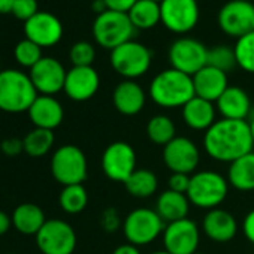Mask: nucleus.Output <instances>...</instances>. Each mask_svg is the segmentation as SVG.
I'll return each instance as SVG.
<instances>
[{"instance_id": "nucleus-7", "label": "nucleus", "mask_w": 254, "mask_h": 254, "mask_svg": "<svg viewBox=\"0 0 254 254\" xmlns=\"http://www.w3.org/2000/svg\"><path fill=\"white\" fill-rule=\"evenodd\" d=\"M166 223L150 208H138L127 214L123 221V232L127 242L132 245H148L163 233Z\"/></svg>"}, {"instance_id": "nucleus-25", "label": "nucleus", "mask_w": 254, "mask_h": 254, "mask_svg": "<svg viewBox=\"0 0 254 254\" xmlns=\"http://www.w3.org/2000/svg\"><path fill=\"white\" fill-rule=\"evenodd\" d=\"M189 209H190V200L187 194L177 193L172 190H166L160 193L156 202V212L162 217V220L166 224L187 218Z\"/></svg>"}, {"instance_id": "nucleus-11", "label": "nucleus", "mask_w": 254, "mask_h": 254, "mask_svg": "<svg viewBox=\"0 0 254 254\" xmlns=\"http://www.w3.org/2000/svg\"><path fill=\"white\" fill-rule=\"evenodd\" d=\"M217 23L223 33L239 39L254 30V3L248 0H229L218 11Z\"/></svg>"}, {"instance_id": "nucleus-27", "label": "nucleus", "mask_w": 254, "mask_h": 254, "mask_svg": "<svg viewBox=\"0 0 254 254\" xmlns=\"http://www.w3.org/2000/svg\"><path fill=\"white\" fill-rule=\"evenodd\" d=\"M227 181L236 190H254V153H248L232 162L227 172Z\"/></svg>"}, {"instance_id": "nucleus-35", "label": "nucleus", "mask_w": 254, "mask_h": 254, "mask_svg": "<svg viewBox=\"0 0 254 254\" xmlns=\"http://www.w3.org/2000/svg\"><path fill=\"white\" fill-rule=\"evenodd\" d=\"M208 66H212L226 73L230 72L235 66H238L235 50L224 45H218L208 50Z\"/></svg>"}, {"instance_id": "nucleus-18", "label": "nucleus", "mask_w": 254, "mask_h": 254, "mask_svg": "<svg viewBox=\"0 0 254 254\" xmlns=\"http://www.w3.org/2000/svg\"><path fill=\"white\" fill-rule=\"evenodd\" d=\"M100 85V76L93 66H73L67 70L63 91L75 102L91 99Z\"/></svg>"}, {"instance_id": "nucleus-3", "label": "nucleus", "mask_w": 254, "mask_h": 254, "mask_svg": "<svg viewBox=\"0 0 254 254\" xmlns=\"http://www.w3.org/2000/svg\"><path fill=\"white\" fill-rule=\"evenodd\" d=\"M39 93L30 76L17 69L0 72V109L9 114L27 112Z\"/></svg>"}, {"instance_id": "nucleus-43", "label": "nucleus", "mask_w": 254, "mask_h": 254, "mask_svg": "<svg viewBox=\"0 0 254 254\" xmlns=\"http://www.w3.org/2000/svg\"><path fill=\"white\" fill-rule=\"evenodd\" d=\"M12 226V217L8 215L5 211H0V236L5 235Z\"/></svg>"}, {"instance_id": "nucleus-48", "label": "nucleus", "mask_w": 254, "mask_h": 254, "mask_svg": "<svg viewBox=\"0 0 254 254\" xmlns=\"http://www.w3.org/2000/svg\"><path fill=\"white\" fill-rule=\"evenodd\" d=\"M150 254H171V253H168L166 250H163V251H154V253H150Z\"/></svg>"}, {"instance_id": "nucleus-26", "label": "nucleus", "mask_w": 254, "mask_h": 254, "mask_svg": "<svg viewBox=\"0 0 254 254\" xmlns=\"http://www.w3.org/2000/svg\"><path fill=\"white\" fill-rule=\"evenodd\" d=\"M12 226L23 235H38L45 224V212L36 203H21L12 212Z\"/></svg>"}, {"instance_id": "nucleus-1", "label": "nucleus", "mask_w": 254, "mask_h": 254, "mask_svg": "<svg viewBox=\"0 0 254 254\" xmlns=\"http://www.w3.org/2000/svg\"><path fill=\"white\" fill-rule=\"evenodd\" d=\"M203 145L208 156L217 162L232 163L253 151L250 124L245 120H217L205 132Z\"/></svg>"}, {"instance_id": "nucleus-40", "label": "nucleus", "mask_w": 254, "mask_h": 254, "mask_svg": "<svg viewBox=\"0 0 254 254\" xmlns=\"http://www.w3.org/2000/svg\"><path fill=\"white\" fill-rule=\"evenodd\" d=\"M0 150L2 153L8 157H17L20 153L24 151V144H23V139H18V138H6L2 141L0 144Z\"/></svg>"}, {"instance_id": "nucleus-30", "label": "nucleus", "mask_w": 254, "mask_h": 254, "mask_svg": "<svg viewBox=\"0 0 254 254\" xmlns=\"http://www.w3.org/2000/svg\"><path fill=\"white\" fill-rule=\"evenodd\" d=\"M54 141L56 138H54L53 130L35 127V129L30 130L23 139L24 153L30 157H44L53 148Z\"/></svg>"}, {"instance_id": "nucleus-33", "label": "nucleus", "mask_w": 254, "mask_h": 254, "mask_svg": "<svg viewBox=\"0 0 254 254\" xmlns=\"http://www.w3.org/2000/svg\"><path fill=\"white\" fill-rule=\"evenodd\" d=\"M233 50L238 66L248 73H254V30L236 39Z\"/></svg>"}, {"instance_id": "nucleus-47", "label": "nucleus", "mask_w": 254, "mask_h": 254, "mask_svg": "<svg viewBox=\"0 0 254 254\" xmlns=\"http://www.w3.org/2000/svg\"><path fill=\"white\" fill-rule=\"evenodd\" d=\"M250 124V132H251V138H253V142H254V118L248 123Z\"/></svg>"}, {"instance_id": "nucleus-53", "label": "nucleus", "mask_w": 254, "mask_h": 254, "mask_svg": "<svg viewBox=\"0 0 254 254\" xmlns=\"http://www.w3.org/2000/svg\"><path fill=\"white\" fill-rule=\"evenodd\" d=\"M253 2H254V0H253Z\"/></svg>"}, {"instance_id": "nucleus-21", "label": "nucleus", "mask_w": 254, "mask_h": 254, "mask_svg": "<svg viewBox=\"0 0 254 254\" xmlns=\"http://www.w3.org/2000/svg\"><path fill=\"white\" fill-rule=\"evenodd\" d=\"M191 78H193V85H194V94L212 103L217 102L220 96L229 87L227 73L208 64Z\"/></svg>"}, {"instance_id": "nucleus-24", "label": "nucleus", "mask_w": 254, "mask_h": 254, "mask_svg": "<svg viewBox=\"0 0 254 254\" xmlns=\"http://www.w3.org/2000/svg\"><path fill=\"white\" fill-rule=\"evenodd\" d=\"M183 120L193 130H208L215 123V108L212 102L194 96L183 106Z\"/></svg>"}, {"instance_id": "nucleus-44", "label": "nucleus", "mask_w": 254, "mask_h": 254, "mask_svg": "<svg viewBox=\"0 0 254 254\" xmlns=\"http://www.w3.org/2000/svg\"><path fill=\"white\" fill-rule=\"evenodd\" d=\"M112 254H141V251L138 250V247L136 245H132V244H123V245H118L114 251H112Z\"/></svg>"}, {"instance_id": "nucleus-49", "label": "nucleus", "mask_w": 254, "mask_h": 254, "mask_svg": "<svg viewBox=\"0 0 254 254\" xmlns=\"http://www.w3.org/2000/svg\"><path fill=\"white\" fill-rule=\"evenodd\" d=\"M153 2H156V3H162L163 0H153Z\"/></svg>"}, {"instance_id": "nucleus-28", "label": "nucleus", "mask_w": 254, "mask_h": 254, "mask_svg": "<svg viewBox=\"0 0 254 254\" xmlns=\"http://www.w3.org/2000/svg\"><path fill=\"white\" fill-rule=\"evenodd\" d=\"M127 15H129L133 27L141 30L153 29L162 23L160 3H156L153 0H138L132 9L127 12Z\"/></svg>"}, {"instance_id": "nucleus-6", "label": "nucleus", "mask_w": 254, "mask_h": 254, "mask_svg": "<svg viewBox=\"0 0 254 254\" xmlns=\"http://www.w3.org/2000/svg\"><path fill=\"white\" fill-rule=\"evenodd\" d=\"M112 69L126 79H136L145 75L153 63V53L144 44L129 41L111 51Z\"/></svg>"}, {"instance_id": "nucleus-12", "label": "nucleus", "mask_w": 254, "mask_h": 254, "mask_svg": "<svg viewBox=\"0 0 254 254\" xmlns=\"http://www.w3.org/2000/svg\"><path fill=\"white\" fill-rule=\"evenodd\" d=\"M103 174L115 183H126L136 171V153L127 142L117 141L106 147L102 156Z\"/></svg>"}, {"instance_id": "nucleus-34", "label": "nucleus", "mask_w": 254, "mask_h": 254, "mask_svg": "<svg viewBox=\"0 0 254 254\" xmlns=\"http://www.w3.org/2000/svg\"><path fill=\"white\" fill-rule=\"evenodd\" d=\"M14 57L15 62L24 67L32 69L44 56H42V48L39 45H36L35 42H32L30 39H23L20 41L15 48H14Z\"/></svg>"}, {"instance_id": "nucleus-38", "label": "nucleus", "mask_w": 254, "mask_h": 254, "mask_svg": "<svg viewBox=\"0 0 254 254\" xmlns=\"http://www.w3.org/2000/svg\"><path fill=\"white\" fill-rule=\"evenodd\" d=\"M100 224H102V227H103L105 232H109V233L117 232L120 229V226H121V218H120L118 211L115 208H106L102 212Z\"/></svg>"}, {"instance_id": "nucleus-23", "label": "nucleus", "mask_w": 254, "mask_h": 254, "mask_svg": "<svg viewBox=\"0 0 254 254\" xmlns=\"http://www.w3.org/2000/svg\"><path fill=\"white\" fill-rule=\"evenodd\" d=\"M217 109L227 120H245L251 111V100L241 87L229 85L217 100Z\"/></svg>"}, {"instance_id": "nucleus-5", "label": "nucleus", "mask_w": 254, "mask_h": 254, "mask_svg": "<svg viewBox=\"0 0 254 254\" xmlns=\"http://www.w3.org/2000/svg\"><path fill=\"white\" fill-rule=\"evenodd\" d=\"M227 191L229 183L223 175L214 171H202L190 178L187 197L194 206L211 211L224 202Z\"/></svg>"}, {"instance_id": "nucleus-17", "label": "nucleus", "mask_w": 254, "mask_h": 254, "mask_svg": "<svg viewBox=\"0 0 254 254\" xmlns=\"http://www.w3.org/2000/svg\"><path fill=\"white\" fill-rule=\"evenodd\" d=\"M26 38L41 48H51L63 38V24L51 12L39 11L24 23Z\"/></svg>"}, {"instance_id": "nucleus-41", "label": "nucleus", "mask_w": 254, "mask_h": 254, "mask_svg": "<svg viewBox=\"0 0 254 254\" xmlns=\"http://www.w3.org/2000/svg\"><path fill=\"white\" fill-rule=\"evenodd\" d=\"M138 2V0H105V3L109 11H117V12H129L132 6Z\"/></svg>"}, {"instance_id": "nucleus-2", "label": "nucleus", "mask_w": 254, "mask_h": 254, "mask_svg": "<svg viewBox=\"0 0 254 254\" xmlns=\"http://www.w3.org/2000/svg\"><path fill=\"white\" fill-rule=\"evenodd\" d=\"M148 91L151 100L162 108H183L196 96L193 78L172 67L157 73Z\"/></svg>"}, {"instance_id": "nucleus-9", "label": "nucleus", "mask_w": 254, "mask_h": 254, "mask_svg": "<svg viewBox=\"0 0 254 254\" xmlns=\"http://www.w3.org/2000/svg\"><path fill=\"white\" fill-rule=\"evenodd\" d=\"M168 59L172 69L193 76L208 64V48L200 41L184 36L172 42Z\"/></svg>"}, {"instance_id": "nucleus-16", "label": "nucleus", "mask_w": 254, "mask_h": 254, "mask_svg": "<svg viewBox=\"0 0 254 254\" xmlns=\"http://www.w3.org/2000/svg\"><path fill=\"white\" fill-rule=\"evenodd\" d=\"M200 160L197 145L184 136H177L163 148V162L171 172L191 174Z\"/></svg>"}, {"instance_id": "nucleus-19", "label": "nucleus", "mask_w": 254, "mask_h": 254, "mask_svg": "<svg viewBox=\"0 0 254 254\" xmlns=\"http://www.w3.org/2000/svg\"><path fill=\"white\" fill-rule=\"evenodd\" d=\"M145 91L133 79H124L117 84L112 93V102L115 109L123 115H136L145 106Z\"/></svg>"}, {"instance_id": "nucleus-45", "label": "nucleus", "mask_w": 254, "mask_h": 254, "mask_svg": "<svg viewBox=\"0 0 254 254\" xmlns=\"http://www.w3.org/2000/svg\"><path fill=\"white\" fill-rule=\"evenodd\" d=\"M15 0H0V14H12Z\"/></svg>"}, {"instance_id": "nucleus-32", "label": "nucleus", "mask_w": 254, "mask_h": 254, "mask_svg": "<svg viewBox=\"0 0 254 254\" xmlns=\"http://www.w3.org/2000/svg\"><path fill=\"white\" fill-rule=\"evenodd\" d=\"M59 203L62 209L67 214H78L85 209L88 203V193L82 184H72V186H64Z\"/></svg>"}, {"instance_id": "nucleus-31", "label": "nucleus", "mask_w": 254, "mask_h": 254, "mask_svg": "<svg viewBox=\"0 0 254 254\" xmlns=\"http://www.w3.org/2000/svg\"><path fill=\"white\" fill-rule=\"evenodd\" d=\"M177 127L171 117L168 115H154L150 118L147 124V135L151 142L157 145H168L172 139H175Z\"/></svg>"}, {"instance_id": "nucleus-51", "label": "nucleus", "mask_w": 254, "mask_h": 254, "mask_svg": "<svg viewBox=\"0 0 254 254\" xmlns=\"http://www.w3.org/2000/svg\"><path fill=\"white\" fill-rule=\"evenodd\" d=\"M0 72H2V66H0Z\"/></svg>"}, {"instance_id": "nucleus-4", "label": "nucleus", "mask_w": 254, "mask_h": 254, "mask_svg": "<svg viewBox=\"0 0 254 254\" xmlns=\"http://www.w3.org/2000/svg\"><path fill=\"white\" fill-rule=\"evenodd\" d=\"M135 27L126 12L106 11L96 17L93 23V38L105 50H115L132 41Z\"/></svg>"}, {"instance_id": "nucleus-46", "label": "nucleus", "mask_w": 254, "mask_h": 254, "mask_svg": "<svg viewBox=\"0 0 254 254\" xmlns=\"http://www.w3.org/2000/svg\"><path fill=\"white\" fill-rule=\"evenodd\" d=\"M91 8H93V11H94L97 15H100V14H103V12L108 11V6H106V3H105V0H94L93 5H91Z\"/></svg>"}, {"instance_id": "nucleus-37", "label": "nucleus", "mask_w": 254, "mask_h": 254, "mask_svg": "<svg viewBox=\"0 0 254 254\" xmlns=\"http://www.w3.org/2000/svg\"><path fill=\"white\" fill-rule=\"evenodd\" d=\"M38 12V0H15V5L12 8V15L24 23Z\"/></svg>"}, {"instance_id": "nucleus-13", "label": "nucleus", "mask_w": 254, "mask_h": 254, "mask_svg": "<svg viewBox=\"0 0 254 254\" xmlns=\"http://www.w3.org/2000/svg\"><path fill=\"white\" fill-rule=\"evenodd\" d=\"M162 24L172 33L186 35L199 21L197 0H163L160 3Z\"/></svg>"}, {"instance_id": "nucleus-10", "label": "nucleus", "mask_w": 254, "mask_h": 254, "mask_svg": "<svg viewBox=\"0 0 254 254\" xmlns=\"http://www.w3.org/2000/svg\"><path fill=\"white\" fill-rule=\"evenodd\" d=\"M36 245L42 254H72L76 247V233L63 220H47L36 235Z\"/></svg>"}, {"instance_id": "nucleus-50", "label": "nucleus", "mask_w": 254, "mask_h": 254, "mask_svg": "<svg viewBox=\"0 0 254 254\" xmlns=\"http://www.w3.org/2000/svg\"><path fill=\"white\" fill-rule=\"evenodd\" d=\"M194 254H203V253H197V251H196V253H194Z\"/></svg>"}, {"instance_id": "nucleus-36", "label": "nucleus", "mask_w": 254, "mask_h": 254, "mask_svg": "<svg viewBox=\"0 0 254 254\" xmlns=\"http://www.w3.org/2000/svg\"><path fill=\"white\" fill-rule=\"evenodd\" d=\"M69 59L73 66H91L96 59L94 47L87 41L75 42L69 51Z\"/></svg>"}, {"instance_id": "nucleus-42", "label": "nucleus", "mask_w": 254, "mask_h": 254, "mask_svg": "<svg viewBox=\"0 0 254 254\" xmlns=\"http://www.w3.org/2000/svg\"><path fill=\"white\" fill-rule=\"evenodd\" d=\"M242 229H244L245 238H247L251 244H254V209H251V211L245 215L244 223H242Z\"/></svg>"}, {"instance_id": "nucleus-39", "label": "nucleus", "mask_w": 254, "mask_h": 254, "mask_svg": "<svg viewBox=\"0 0 254 254\" xmlns=\"http://www.w3.org/2000/svg\"><path fill=\"white\" fill-rule=\"evenodd\" d=\"M190 178L187 174H180V172H172L169 180H168V190L177 191V193H183L187 194L189 187H190Z\"/></svg>"}, {"instance_id": "nucleus-8", "label": "nucleus", "mask_w": 254, "mask_h": 254, "mask_svg": "<svg viewBox=\"0 0 254 254\" xmlns=\"http://www.w3.org/2000/svg\"><path fill=\"white\" fill-rule=\"evenodd\" d=\"M51 174L63 186L82 184L87 178V159L84 151L72 144L57 148L51 157Z\"/></svg>"}, {"instance_id": "nucleus-29", "label": "nucleus", "mask_w": 254, "mask_h": 254, "mask_svg": "<svg viewBox=\"0 0 254 254\" xmlns=\"http://www.w3.org/2000/svg\"><path fill=\"white\" fill-rule=\"evenodd\" d=\"M124 187L127 193L133 197L145 199L153 196L157 191L159 187V178L157 175L150 169H136L129 178L126 180Z\"/></svg>"}, {"instance_id": "nucleus-20", "label": "nucleus", "mask_w": 254, "mask_h": 254, "mask_svg": "<svg viewBox=\"0 0 254 254\" xmlns=\"http://www.w3.org/2000/svg\"><path fill=\"white\" fill-rule=\"evenodd\" d=\"M27 112L35 127H41V129L47 130H54L64 118L63 106L54 96L39 94Z\"/></svg>"}, {"instance_id": "nucleus-52", "label": "nucleus", "mask_w": 254, "mask_h": 254, "mask_svg": "<svg viewBox=\"0 0 254 254\" xmlns=\"http://www.w3.org/2000/svg\"><path fill=\"white\" fill-rule=\"evenodd\" d=\"M8 254H14V253H8Z\"/></svg>"}, {"instance_id": "nucleus-15", "label": "nucleus", "mask_w": 254, "mask_h": 254, "mask_svg": "<svg viewBox=\"0 0 254 254\" xmlns=\"http://www.w3.org/2000/svg\"><path fill=\"white\" fill-rule=\"evenodd\" d=\"M66 75L64 66L54 57H42L29 73L36 91L44 96H54L62 91L64 88Z\"/></svg>"}, {"instance_id": "nucleus-14", "label": "nucleus", "mask_w": 254, "mask_h": 254, "mask_svg": "<svg viewBox=\"0 0 254 254\" xmlns=\"http://www.w3.org/2000/svg\"><path fill=\"white\" fill-rule=\"evenodd\" d=\"M199 227L190 218L169 223L163 230V245L171 254H194L199 247Z\"/></svg>"}, {"instance_id": "nucleus-22", "label": "nucleus", "mask_w": 254, "mask_h": 254, "mask_svg": "<svg viewBox=\"0 0 254 254\" xmlns=\"http://www.w3.org/2000/svg\"><path fill=\"white\" fill-rule=\"evenodd\" d=\"M202 229L211 241L224 244L235 238L238 232V223L230 212L215 208L208 211V214L205 215L202 221Z\"/></svg>"}]
</instances>
